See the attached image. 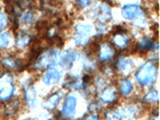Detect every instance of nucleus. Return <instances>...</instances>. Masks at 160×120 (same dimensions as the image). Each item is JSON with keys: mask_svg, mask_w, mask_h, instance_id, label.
<instances>
[{"mask_svg": "<svg viewBox=\"0 0 160 120\" xmlns=\"http://www.w3.org/2000/svg\"><path fill=\"white\" fill-rule=\"evenodd\" d=\"M155 68L151 64H145L137 73L136 77L140 82L145 84H150L153 82L154 76L155 75Z\"/></svg>", "mask_w": 160, "mask_h": 120, "instance_id": "f257e3e1", "label": "nucleus"}, {"mask_svg": "<svg viewBox=\"0 0 160 120\" xmlns=\"http://www.w3.org/2000/svg\"><path fill=\"white\" fill-rule=\"evenodd\" d=\"M76 42L79 44H83L88 41L91 33V27L88 25H79L77 28Z\"/></svg>", "mask_w": 160, "mask_h": 120, "instance_id": "f03ea898", "label": "nucleus"}, {"mask_svg": "<svg viewBox=\"0 0 160 120\" xmlns=\"http://www.w3.org/2000/svg\"><path fill=\"white\" fill-rule=\"evenodd\" d=\"M75 107H76V99L75 97H68L65 101L63 107V115L67 118H71L75 115Z\"/></svg>", "mask_w": 160, "mask_h": 120, "instance_id": "7ed1b4c3", "label": "nucleus"}, {"mask_svg": "<svg viewBox=\"0 0 160 120\" xmlns=\"http://www.w3.org/2000/svg\"><path fill=\"white\" fill-rule=\"evenodd\" d=\"M139 8L136 5L126 6L125 8H123V10H122V15H123V16L127 18H129V19L137 17L139 15Z\"/></svg>", "mask_w": 160, "mask_h": 120, "instance_id": "20e7f679", "label": "nucleus"}, {"mask_svg": "<svg viewBox=\"0 0 160 120\" xmlns=\"http://www.w3.org/2000/svg\"><path fill=\"white\" fill-rule=\"evenodd\" d=\"M13 92V87L8 81L0 82V98L7 99L9 98Z\"/></svg>", "mask_w": 160, "mask_h": 120, "instance_id": "39448f33", "label": "nucleus"}, {"mask_svg": "<svg viewBox=\"0 0 160 120\" xmlns=\"http://www.w3.org/2000/svg\"><path fill=\"white\" fill-rule=\"evenodd\" d=\"M60 78V74L56 69H52L49 70L47 72L43 77V82H46L47 84H53L55 83L58 81Z\"/></svg>", "mask_w": 160, "mask_h": 120, "instance_id": "423d86ee", "label": "nucleus"}, {"mask_svg": "<svg viewBox=\"0 0 160 120\" xmlns=\"http://www.w3.org/2000/svg\"><path fill=\"white\" fill-rule=\"evenodd\" d=\"M131 89H132V86L131 83L130 82V81L128 80H126L122 82V91L124 95H128V93L131 92Z\"/></svg>", "mask_w": 160, "mask_h": 120, "instance_id": "0eeeda50", "label": "nucleus"}, {"mask_svg": "<svg viewBox=\"0 0 160 120\" xmlns=\"http://www.w3.org/2000/svg\"><path fill=\"white\" fill-rule=\"evenodd\" d=\"M75 58V55L73 53H70L68 55H64L63 58H62V62H63L64 66L68 65V67L70 66L71 62H72V61Z\"/></svg>", "mask_w": 160, "mask_h": 120, "instance_id": "6e6552de", "label": "nucleus"}, {"mask_svg": "<svg viewBox=\"0 0 160 120\" xmlns=\"http://www.w3.org/2000/svg\"><path fill=\"white\" fill-rule=\"evenodd\" d=\"M8 42H9L8 34L5 33V34H2V35H0V48L6 47L8 44Z\"/></svg>", "mask_w": 160, "mask_h": 120, "instance_id": "1a4fd4ad", "label": "nucleus"}, {"mask_svg": "<svg viewBox=\"0 0 160 120\" xmlns=\"http://www.w3.org/2000/svg\"><path fill=\"white\" fill-rule=\"evenodd\" d=\"M7 25V19H6V16L4 14L0 13V31L3 29Z\"/></svg>", "mask_w": 160, "mask_h": 120, "instance_id": "9d476101", "label": "nucleus"}, {"mask_svg": "<svg viewBox=\"0 0 160 120\" xmlns=\"http://www.w3.org/2000/svg\"><path fill=\"white\" fill-rule=\"evenodd\" d=\"M110 56H111V51H110V48L106 47L103 49V51H102L101 58H102V59H107V58H109Z\"/></svg>", "mask_w": 160, "mask_h": 120, "instance_id": "9b49d317", "label": "nucleus"}, {"mask_svg": "<svg viewBox=\"0 0 160 120\" xmlns=\"http://www.w3.org/2000/svg\"><path fill=\"white\" fill-rule=\"evenodd\" d=\"M90 2H91V0H78V5L82 7V8H84L86 6H88Z\"/></svg>", "mask_w": 160, "mask_h": 120, "instance_id": "f8f14e48", "label": "nucleus"}, {"mask_svg": "<svg viewBox=\"0 0 160 120\" xmlns=\"http://www.w3.org/2000/svg\"><path fill=\"white\" fill-rule=\"evenodd\" d=\"M155 98H158L157 92L156 91H155V93H154V91H152V92L150 93L149 95H148V97L147 96V98H148V99H151V100H152V101H154V99H155Z\"/></svg>", "mask_w": 160, "mask_h": 120, "instance_id": "ddd939ff", "label": "nucleus"}]
</instances>
